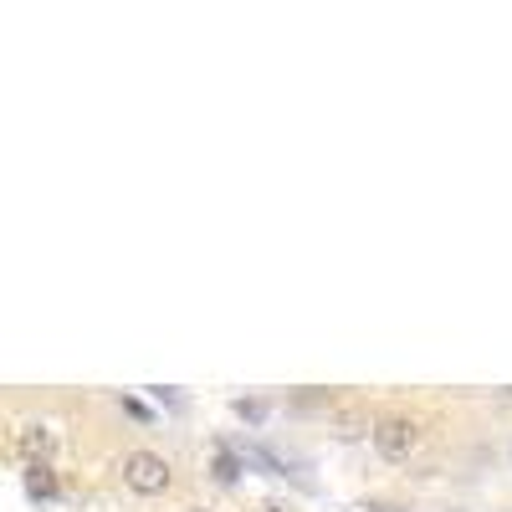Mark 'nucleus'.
I'll use <instances>...</instances> for the list:
<instances>
[{
    "mask_svg": "<svg viewBox=\"0 0 512 512\" xmlns=\"http://www.w3.org/2000/svg\"><path fill=\"white\" fill-rule=\"evenodd\" d=\"M26 492H31V502H57L52 466H26Z\"/></svg>",
    "mask_w": 512,
    "mask_h": 512,
    "instance_id": "4",
    "label": "nucleus"
},
{
    "mask_svg": "<svg viewBox=\"0 0 512 512\" xmlns=\"http://www.w3.org/2000/svg\"><path fill=\"white\" fill-rule=\"evenodd\" d=\"M169 482H175V472H169V461L159 451H128L123 456V487L128 492L159 497V492H169Z\"/></svg>",
    "mask_w": 512,
    "mask_h": 512,
    "instance_id": "1",
    "label": "nucleus"
},
{
    "mask_svg": "<svg viewBox=\"0 0 512 512\" xmlns=\"http://www.w3.org/2000/svg\"><path fill=\"white\" fill-rule=\"evenodd\" d=\"M180 512H205V507H180Z\"/></svg>",
    "mask_w": 512,
    "mask_h": 512,
    "instance_id": "8",
    "label": "nucleus"
},
{
    "mask_svg": "<svg viewBox=\"0 0 512 512\" xmlns=\"http://www.w3.org/2000/svg\"><path fill=\"white\" fill-rule=\"evenodd\" d=\"M415 446H420V425H415V420L390 415V420L374 425V451H379L384 461H410Z\"/></svg>",
    "mask_w": 512,
    "mask_h": 512,
    "instance_id": "2",
    "label": "nucleus"
},
{
    "mask_svg": "<svg viewBox=\"0 0 512 512\" xmlns=\"http://www.w3.org/2000/svg\"><path fill=\"white\" fill-rule=\"evenodd\" d=\"M231 410H236L246 425H262V420H267V400H236Z\"/></svg>",
    "mask_w": 512,
    "mask_h": 512,
    "instance_id": "5",
    "label": "nucleus"
},
{
    "mask_svg": "<svg viewBox=\"0 0 512 512\" xmlns=\"http://www.w3.org/2000/svg\"><path fill=\"white\" fill-rule=\"evenodd\" d=\"M236 477H241V461H236L231 451H221V456H216V482H226V487H231Z\"/></svg>",
    "mask_w": 512,
    "mask_h": 512,
    "instance_id": "6",
    "label": "nucleus"
},
{
    "mask_svg": "<svg viewBox=\"0 0 512 512\" xmlns=\"http://www.w3.org/2000/svg\"><path fill=\"white\" fill-rule=\"evenodd\" d=\"M21 456H26V466H52V456H57V425L52 420H26L21 425Z\"/></svg>",
    "mask_w": 512,
    "mask_h": 512,
    "instance_id": "3",
    "label": "nucleus"
},
{
    "mask_svg": "<svg viewBox=\"0 0 512 512\" xmlns=\"http://www.w3.org/2000/svg\"><path fill=\"white\" fill-rule=\"evenodd\" d=\"M359 512H400V507H390V502H364Z\"/></svg>",
    "mask_w": 512,
    "mask_h": 512,
    "instance_id": "7",
    "label": "nucleus"
}]
</instances>
